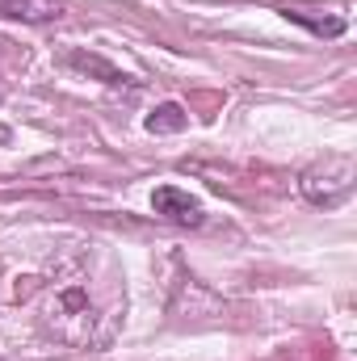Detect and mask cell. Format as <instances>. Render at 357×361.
<instances>
[{"instance_id":"cell-1","label":"cell","mask_w":357,"mask_h":361,"mask_svg":"<svg viewBox=\"0 0 357 361\" xmlns=\"http://www.w3.org/2000/svg\"><path fill=\"white\" fill-rule=\"evenodd\" d=\"M122 286L114 277H97L89 261H72L55 273L51 281L38 286V324L72 345V349H101L114 341L122 324Z\"/></svg>"},{"instance_id":"cell-2","label":"cell","mask_w":357,"mask_h":361,"mask_svg":"<svg viewBox=\"0 0 357 361\" xmlns=\"http://www.w3.org/2000/svg\"><path fill=\"white\" fill-rule=\"evenodd\" d=\"M298 189L311 206H341L353 193V156H324L298 177Z\"/></svg>"},{"instance_id":"cell-3","label":"cell","mask_w":357,"mask_h":361,"mask_svg":"<svg viewBox=\"0 0 357 361\" xmlns=\"http://www.w3.org/2000/svg\"><path fill=\"white\" fill-rule=\"evenodd\" d=\"M152 206H156L160 219H169V223H177V227H202V219H206V214H202V202L189 197L177 185H160V189L152 193Z\"/></svg>"},{"instance_id":"cell-4","label":"cell","mask_w":357,"mask_h":361,"mask_svg":"<svg viewBox=\"0 0 357 361\" xmlns=\"http://www.w3.org/2000/svg\"><path fill=\"white\" fill-rule=\"evenodd\" d=\"M0 13L17 21H55L63 17V0H0Z\"/></svg>"},{"instance_id":"cell-5","label":"cell","mask_w":357,"mask_h":361,"mask_svg":"<svg viewBox=\"0 0 357 361\" xmlns=\"http://www.w3.org/2000/svg\"><path fill=\"white\" fill-rule=\"evenodd\" d=\"M185 122H189V114L181 109L177 101H164V105H156V109L147 114V130H152V135H173V130H185Z\"/></svg>"},{"instance_id":"cell-6","label":"cell","mask_w":357,"mask_h":361,"mask_svg":"<svg viewBox=\"0 0 357 361\" xmlns=\"http://www.w3.org/2000/svg\"><path fill=\"white\" fill-rule=\"evenodd\" d=\"M68 68H76V72H85V76L92 72V76H101L105 85H126V80H131V76H122L118 68H109L105 59H97V55H85V51H72V55H68Z\"/></svg>"},{"instance_id":"cell-7","label":"cell","mask_w":357,"mask_h":361,"mask_svg":"<svg viewBox=\"0 0 357 361\" xmlns=\"http://www.w3.org/2000/svg\"><path fill=\"white\" fill-rule=\"evenodd\" d=\"M282 13H286L290 21H303V25H311L315 34H328V38L345 30V21H341V17H311L307 8H282Z\"/></svg>"}]
</instances>
